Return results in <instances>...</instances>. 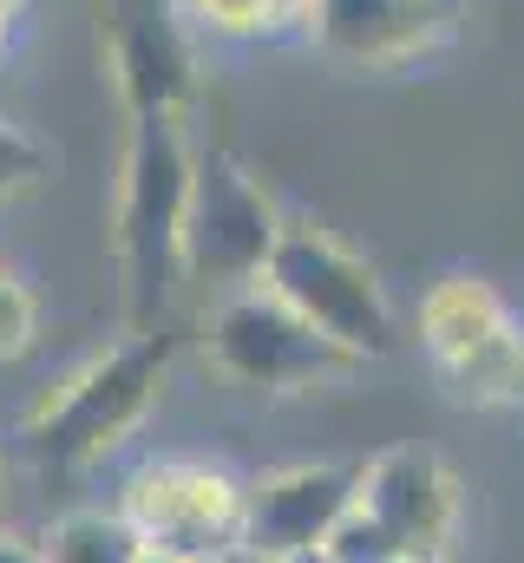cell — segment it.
<instances>
[{
  "label": "cell",
  "mask_w": 524,
  "mask_h": 563,
  "mask_svg": "<svg viewBox=\"0 0 524 563\" xmlns=\"http://www.w3.org/2000/svg\"><path fill=\"white\" fill-rule=\"evenodd\" d=\"M354 505V472L348 465H282L243 485V544L262 558L288 563L328 544L341 511Z\"/></svg>",
  "instance_id": "cell-11"
},
{
  "label": "cell",
  "mask_w": 524,
  "mask_h": 563,
  "mask_svg": "<svg viewBox=\"0 0 524 563\" xmlns=\"http://www.w3.org/2000/svg\"><path fill=\"white\" fill-rule=\"evenodd\" d=\"M275 236H282L275 197L230 151H197L190 203H184V236H177L184 282H204L217 295L250 288V282H262L269 256H275Z\"/></svg>",
  "instance_id": "cell-6"
},
{
  "label": "cell",
  "mask_w": 524,
  "mask_h": 563,
  "mask_svg": "<svg viewBox=\"0 0 524 563\" xmlns=\"http://www.w3.org/2000/svg\"><path fill=\"white\" fill-rule=\"evenodd\" d=\"M190 164L197 151L184 139V119H131L119 197H112V256H119V295H125V334L164 328L171 288L184 276L177 236L190 203Z\"/></svg>",
  "instance_id": "cell-1"
},
{
  "label": "cell",
  "mask_w": 524,
  "mask_h": 563,
  "mask_svg": "<svg viewBox=\"0 0 524 563\" xmlns=\"http://www.w3.org/2000/svg\"><path fill=\"white\" fill-rule=\"evenodd\" d=\"M26 0H0V53H7V26H13V13H20Z\"/></svg>",
  "instance_id": "cell-19"
},
{
  "label": "cell",
  "mask_w": 524,
  "mask_h": 563,
  "mask_svg": "<svg viewBox=\"0 0 524 563\" xmlns=\"http://www.w3.org/2000/svg\"><path fill=\"white\" fill-rule=\"evenodd\" d=\"M204 354L230 387L250 394H321L335 380H348L361 361L348 347H335L321 328H308L282 295H269L262 282L217 295L210 321H204Z\"/></svg>",
  "instance_id": "cell-4"
},
{
  "label": "cell",
  "mask_w": 524,
  "mask_h": 563,
  "mask_svg": "<svg viewBox=\"0 0 524 563\" xmlns=\"http://www.w3.org/2000/svg\"><path fill=\"white\" fill-rule=\"evenodd\" d=\"M302 33L354 73H400L446 46L452 0H315Z\"/></svg>",
  "instance_id": "cell-10"
},
{
  "label": "cell",
  "mask_w": 524,
  "mask_h": 563,
  "mask_svg": "<svg viewBox=\"0 0 524 563\" xmlns=\"http://www.w3.org/2000/svg\"><path fill=\"white\" fill-rule=\"evenodd\" d=\"M46 563H138V531L119 511H66L46 538H40Z\"/></svg>",
  "instance_id": "cell-13"
},
{
  "label": "cell",
  "mask_w": 524,
  "mask_h": 563,
  "mask_svg": "<svg viewBox=\"0 0 524 563\" xmlns=\"http://www.w3.org/2000/svg\"><path fill=\"white\" fill-rule=\"evenodd\" d=\"M419 347L433 380L459 407H512L524 400V328L512 301L485 276H439L419 301Z\"/></svg>",
  "instance_id": "cell-5"
},
{
  "label": "cell",
  "mask_w": 524,
  "mask_h": 563,
  "mask_svg": "<svg viewBox=\"0 0 524 563\" xmlns=\"http://www.w3.org/2000/svg\"><path fill=\"white\" fill-rule=\"evenodd\" d=\"M33 334H40L33 288L13 276V269H0V361H20V354L33 347Z\"/></svg>",
  "instance_id": "cell-16"
},
{
  "label": "cell",
  "mask_w": 524,
  "mask_h": 563,
  "mask_svg": "<svg viewBox=\"0 0 524 563\" xmlns=\"http://www.w3.org/2000/svg\"><path fill=\"white\" fill-rule=\"evenodd\" d=\"M288 563H335V558H321V551H308V558H288Z\"/></svg>",
  "instance_id": "cell-22"
},
{
  "label": "cell",
  "mask_w": 524,
  "mask_h": 563,
  "mask_svg": "<svg viewBox=\"0 0 524 563\" xmlns=\"http://www.w3.org/2000/svg\"><path fill=\"white\" fill-rule=\"evenodd\" d=\"M177 13L223 40H275V33L308 26L315 0H177Z\"/></svg>",
  "instance_id": "cell-12"
},
{
  "label": "cell",
  "mask_w": 524,
  "mask_h": 563,
  "mask_svg": "<svg viewBox=\"0 0 524 563\" xmlns=\"http://www.w3.org/2000/svg\"><path fill=\"white\" fill-rule=\"evenodd\" d=\"M119 518L144 551L217 563L243 544V478L204 459H144L119 485Z\"/></svg>",
  "instance_id": "cell-7"
},
{
  "label": "cell",
  "mask_w": 524,
  "mask_h": 563,
  "mask_svg": "<svg viewBox=\"0 0 524 563\" xmlns=\"http://www.w3.org/2000/svg\"><path fill=\"white\" fill-rule=\"evenodd\" d=\"M0 511H7V459H0Z\"/></svg>",
  "instance_id": "cell-21"
},
{
  "label": "cell",
  "mask_w": 524,
  "mask_h": 563,
  "mask_svg": "<svg viewBox=\"0 0 524 563\" xmlns=\"http://www.w3.org/2000/svg\"><path fill=\"white\" fill-rule=\"evenodd\" d=\"M400 563H419V558H400Z\"/></svg>",
  "instance_id": "cell-23"
},
{
  "label": "cell",
  "mask_w": 524,
  "mask_h": 563,
  "mask_svg": "<svg viewBox=\"0 0 524 563\" xmlns=\"http://www.w3.org/2000/svg\"><path fill=\"white\" fill-rule=\"evenodd\" d=\"M217 563H275V558H262V551H250V544H237V551H223Z\"/></svg>",
  "instance_id": "cell-18"
},
{
  "label": "cell",
  "mask_w": 524,
  "mask_h": 563,
  "mask_svg": "<svg viewBox=\"0 0 524 563\" xmlns=\"http://www.w3.org/2000/svg\"><path fill=\"white\" fill-rule=\"evenodd\" d=\"M354 505L387 525L400 558L439 563L459 531V478L426 445H387L368 465H354Z\"/></svg>",
  "instance_id": "cell-9"
},
{
  "label": "cell",
  "mask_w": 524,
  "mask_h": 563,
  "mask_svg": "<svg viewBox=\"0 0 524 563\" xmlns=\"http://www.w3.org/2000/svg\"><path fill=\"white\" fill-rule=\"evenodd\" d=\"M262 288L282 295L308 328H321V334H328L335 347H348L354 361L393 354L387 282L374 276V263L354 256L335 230L282 217V236H275V256H269V269H262Z\"/></svg>",
  "instance_id": "cell-3"
},
{
  "label": "cell",
  "mask_w": 524,
  "mask_h": 563,
  "mask_svg": "<svg viewBox=\"0 0 524 563\" xmlns=\"http://www.w3.org/2000/svg\"><path fill=\"white\" fill-rule=\"evenodd\" d=\"M46 170H53V151L33 139L26 125L0 119V203H7V197H20V190H33Z\"/></svg>",
  "instance_id": "cell-15"
},
{
  "label": "cell",
  "mask_w": 524,
  "mask_h": 563,
  "mask_svg": "<svg viewBox=\"0 0 524 563\" xmlns=\"http://www.w3.org/2000/svg\"><path fill=\"white\" fill-rule=\"evenodd\" d=\"M138 563H197V558H177V551H138Z\"/></svg>",
  "instance_id": "cell-20"
},
{
  "label": "cell",
  "mask_w": 524,
  "mask_h": 563,
  "mask_svg": "<svg viewBox=\"0 0 524 563\" xmlns=\"http://www.w3.org/2000/svg\"><path fill=\"white\" fill-rule=\"evenodd\" d=\"M99 40L112 86L131 119H184L197 99V53H190V20L177 0H106L99 7Z\"/></svg>",
  "instance_id": "cell-8"
},
{
  "label": "cell",
  "mask_w": 524,
  "mask_h": 563,
  "mask_svg": "<svg viewBox=\"0 0 524 563\" xmlns=\"http://www.w3.org/2000/svg\"><path fill=\"white\" fill-rule=\"evenodd\" d=\"M164 374H171V334L164 328L99 347L92 361H79L66 380H53L33 400V413H26L33 459L40 465H92V459H106L157 407Z\"/></svg>",
  "instance_id": "cell-2"
},
{
  "label": "cell",
  "mask_w": 524,
  "mask_h": 563,
  "mask_svg": "<svg viewBox=\"0 0 524 563\" xmlns=\"http://www.w3.org/2000/svg\"><path fill=\"white\" fill-rule=\"evenodd\" d=\"M0 563H46V551H40L33 538H20V531L0 525Z\"/></svg>",
  "instance_id": "cell-17"
},
{
  "label": "cell",
  "mask_w": 524,
  "mask_h": 563,
  "mask_svg": "<svg viewBox=\"0 0 524 563\" xmlns=\"http://www.w3.org/2000/svg\"><path fill=\"white\" fill-rule=\"evenodd\" d=\"M321 558H335V563H400V544L387 538V525H381V518H368L361 505H348V511H341V525L328 531Z\"/></svg>",
  "instance_id": "cell-14"
}]
</instances>
